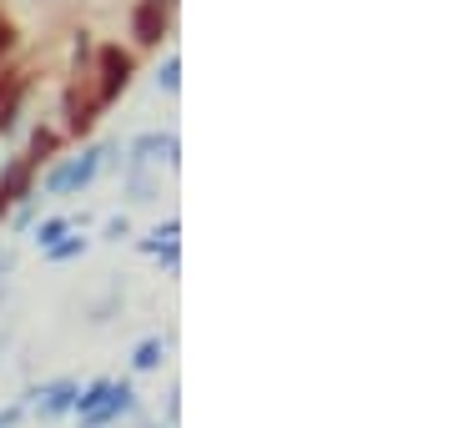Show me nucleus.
<instances>
[{
  "mask_svg": "<svg viewBox=\"0 0 453 428\" xmlns=\"http://www.w3.org/2000/svg\"><path fill=\"white\" fill-rule=\"evenodd\" d=\"M116 151H121V147L111 141V147H91V151H81V157H71V162L50 166L46 181H41V192H46V197H71V192H81V187L96 181V172L111 162Z\"/></svg>",
  "mask_w": 453,
  "mask_h": 428,
  "instance_id": "f257e3e1",
  "label": "nucleus"
},
{
  "mask_svg": "<svg viewBox=\"0 0 453 428\" xmlns=\"http://www.w3.org/2000/svg\"><path fill=\"white\" fill-rule=\"evenodd\" d=\"M131 76H136V56L121 50L116 41L111 46H101L96 50V86H91V96H96L101 106H111V101L131 86Z\"/></svg>",
  "mask_w": 453,
  "mask_h": 428,
  "instance_id": "f03ea898",
  "label": "nucleus"
},
{
  "mask_svg": "<svg viewBox=\"0 0 453 428\" xmlns=\"http://www.w3.org/2000/svg\"><path fill=\"white\" fill-rule=\"evenodd\" d=\"M177 132H142V136H131L127 141V172H142V166L151 162H166V166H177Z\"/></svg>",
  "mask_w": 453,
  "mask_h": 428,
  "instance_id": "7ed1b4c3",
  "label": "nucleus"
},
{
  "mask_svg": "<svg viewBox=\"0 0 453 428\" xmlns=\"http://www.w3.org/2000/svg\"><path fill=\"white\" fill-rule=\"evenodd\" d=\"M127 413H136V388H131L127 378H121V383L111 378L106 398H101L96 409L76 413V418H81V428H106V424H116V418H127Z\"/></svg>",
  "mask_w": 453,
  "mask_h": 428,
  "instance_id": "20e7f679",
  "label": "nucleus"
},
{
  "mask_svg": "<svg viewBox=\"0 0 453 428\" xmlns=\"http://www.w3.org/2000/svg\"><path fill=\"white\" fill-rule=\"evenodd\" d=\"M26 91H31V71H5L0 66V136L16 132L20 106H26Z\"/></svg>",
  "mask_w": 453,
  "mask_h": 428,
  "instance_id": "39448f33",
  "label": "nucleus"
},
{
  "mask_svg": "<svg viewBox=\"0 0 453 428\" xmlns=\"http://www.w3.org/2000/svg\"><path fill=\"white\" fill-rule=\"evenodd\" d=\"M166 26H172V11L166 5H151V0H136L131 5V41L136 46H162V35H166Z\"/></svg>",
  "mask_w": 453,
  "mask_h": 428,
  "instance_id": "423d86ee",
  "label": "nucleus"
},
{
  "mask_svg": "<svg viewBox=\"0 0 453 428\" xmlns=\"http://www.w3.org/2000/svg\"><path fill=\"white\" fill-rule=\"evenodd\" d=\"M106 111L91 91H81V86H71L65 91V126H61V136H86L91 126H96V116Z\"/></svg>",
  "mask_w": 453,
  "mask_h": 428,
  "instance_id": "0eeeda50",
  "label": "nucleus"
},
{
  "mask_svg": "<svg viewBox=\"0 0 453 428\" xmlns=\"http://www.w3.org/2000/svg\"><path fill=\"white\" fill-rule=\"evenodd\" d=\"M31 181H35V166L26 162V157L5 162V172H0V217H11V207H16V202L31 197Z\"/></svg>",
  "mask_w": 453,
  "mask_h": 428,
  "instance_id": "6e6552de",
  "label": "nucleus"
},
{
  "mask_svg": "<svg viewBox=\"0 0 453 428\" xmlns=\"http://www.w3.org/2000/svg\"><path fill=\"white\" fill-rule=\"evenodd\" d=\"M76 394H81V383L56 378V383H46L41 394H31V398H35V413H41V418H61V413H76Z\"/></svg>",
  "mask_w": 453,
  "mask_h": 428,
  "instance_id": "1a4fd4ad",
  "label": "nucleus"
},
{
  "mask_svg": "<svg viewBox=\"0 0 453 428\" xmlns=\"http://www.w3.org/2000/svg\"><path fill=\"white\" fill-rule=\"evenodd\" d=\"M177 232H181V222H177V217H166L157 232H146V237H142V252L162 257L166 272H177V257H181V252H177Z\"/></svg>",
  "mask_w": 453,
  "mask_h": 428,
  "instance_id": "9d476101",
  "label": "nucleus"
},
{
  "mask_svg": "<svg viewBox=\"0 0 453 428\" xmlns=\"http://www.w3.org/2000/svg\"><path fill=\"white\" fill-rule=\"evenodd\" d=\"M56 151H61V132H56V126H35L26 162H31V166H46V162H56Z\"/></svg>",
  "mask_w": 453,
  "mask_h": 428,
  "instance_id": "9b49d317",
  "label": "nucleus"
},
{
  "mask_svg": "<svg viewBox=\"0 0 453 428\" xmlns=\"http://www.w3.org/2000/svg\"><path fill=\"white\" fill-rule=\"evenodd\" d=\"M162 358H166L162 338H142V343H136V353H131V368H136V373H151V368H162Z\"/></svg>",
  "mask_w": 453,
  "mask_h": 428,
  "instance_id": "f8f14e48",
  "label": "nucleus"
},
{
  "mask_svg": "<svg viewBox=\"0 0 453 428\" xmlns=\"http://www.w3.org/2000/svg\"><path fill=\"white\" fill-rule=\"evenodd\" d=\"M71 227H76L71 217H46V222L35 227V242H41V248H56L61 237H71Z\"/></svg>",
  "mask_w": 453,
  "mask_h": 428,
  "instance_id": "ddd939ff",
  "label": "nucleus"
},
{
  "mask_svg": "<svg viewBox=\"0 0 453 428\" xmlns=\"http://www.w3.org/2000/svg\"><path fill=\"white\" fill-rule=\"evenodd\" d=\"M86 248H91L86 237H61L56 248H46V263H71V257H81Z\"/></svg>",
  "mask_w": 453,
  "mask_h": 428,
  "instance_id": "4468645a",
  "label": "nucleus"
},
{
  "mask_svg": "<svg viewBox=\"0 0 453 428\" xmlns=\"http://www.w3.org/2000/svg\"><path fill=\"white\" fill-rule=\"evenodd\" d=\"M16 46H20V31H16V20H11L5 11H0V66H5L11 56H16Z\"/></svg>",
  "mask_w": 453,
  "mask_h": 428,
  "instance_id": "2eb2a0df",
  "label": "nucleus"
},
{
  "mask_svg": "<svg viewBox=\"0 0 453 428\" xmlns=\"http://www.w3.org/2000/svg\"><path fill=\"white\" fill-rule=\"evenodd\" d=\"M157 86H162L166 96H177V86H181V61H177V56H166V61H162V71H157Z\"/></svg>",
  "mask_w": 453,
  "mask_h": 428,
  "instance_id": "dca6fc26",
  "label": "nucleus"
},
{
  "mask_svg": "<svg viewBox=\"0 0 453 428\" xmlns=\"http://www.w3.org/2000/svg\"><path fill=\"white\" fill-rule=\"evenodd\" d=\"M106 237H111V242L131 237V222H127V217H111V222H106Z\"/></svg>",
  "mask_w": 453,
  "mask_h": 428,
  "instance_id": "f3484780",
  "label": "nucleus"
},
{
  "mask_svg": "<svg viewBox=\"0 0 453 428\" xmlns=\"http://www.w3.org/2000/svg\"><path fill=\"white\" fill-rule=\"evenodd\" d=\"M20 413H26L20 403H16V409H0V428H16V424H20Z\"/></svg>",
  "mask_w": 453,
  "mask_h": 428,
  "instance_id": "a211bd4d",
  "label": "nucleus"
},
{
  "mask_svg": "<svg viewBox=\"0 0 453 428\" xmlns=\"http://www.w3.org/2000/svg\"><path fill=\"white\" fill-rule=\"evenodd\" d=\"M151 5H166V11H172V5H177V0H151Z\"/></svg>",
  "mask_w": 453,
  "mask_h": 428,
  "instance_id": "6ab92c4d",
  "label": "nucleus"
}]
</instances>
